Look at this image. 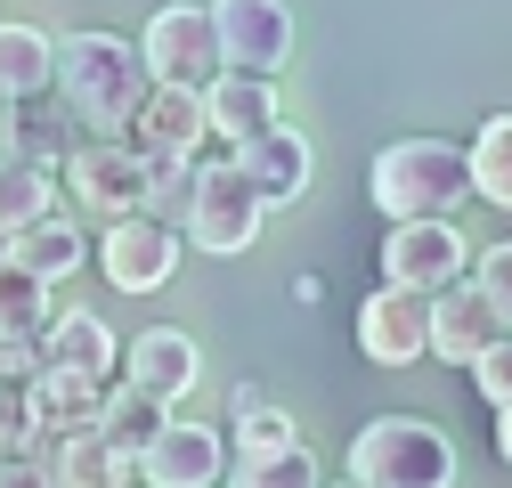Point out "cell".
Segmentation results:
<instances>
[{
	"instance_id": "cell-35",
	"label": "cell",
	"mask_w": 512,
	"mask_h": 488,
	"mask_svg": "<svg viewBox=\"0 0 512 488\" xmlns=\"http://www.w3.org/2000/svg\"><path fill=\"white\" fill-rule=\"evenodd\" d=\"M9 106H17V98H0V131H9Z\"/></svg>"
},
{
	"instance_id": "cell-22",
	"label": "cell",
	"mask_w": 512,
	"mask_h": 488,
	"mask_svg": "<svg viewBox=\"0 0 512 488\" xmlns=\"http://www.w3.org/2000/svg\"><path fill=\"white\" fill-rule=\"evenodd\" d=\"M9 253L33 269V277H49V285H66L82 261H90V236H82V220H66V212H49V220H33L25 236H9Z\"/></svg>"
},
{
	"instance_id": "cell-5",
	"label": "cell",
	"mask_w": 512,
	"mask_h": 488,
	"mask_svg": "<svg viewBox=\"0 0 512 488\" xmlns=\"http://www.w3.org/2000/svg\"><path fill=\"white\" fill-rule=\"evenodd\" d=\"M139 49H147V66H155V82H187V90H212L220 74H228V57H220V25H212V9H155L147 17V33H139Z\"/></svg>"
},
{
	"instance_id": "cell-3",
	"label": "cell",
	"mask_w": 512,
	"mask_h": 488,
	"mask_svg": "<svg viewBox=\"0 0 512 488\" xmlns=\"http://www.w3.org/2000/svg\"><path fill=\"white\" fill-rule=\"evenodd\" d=\"M350 472L374 488H456V440L431 415H374L350 440Z\"/></svg>"
},
{
	"instance_id": "cell-20",
	"label": "cell",
	"mask_w": 512,
	"mask_h": 488,
	"mask_svg": "<svg viewBox=\"0 0 512 488\" xmlns=\"http://www.w3.org/2000/svg\"><path fill=\"white\" fill-rule=\"evenodd\" d=\"M41 342H49V366H74V375H114V358H122V342L98 310H57Z\"/></svg>"
},
{
	"instance_id": "cell-29",
	"label": "cell",
	"mask_w": 512,
	"mask_h": 488,
	"mask_svg": "<svg viewBox=\"0 0 512 488\" xmlns=\"http://www.w3.org/2000/svg\"><path fill=\"white\" fill-rule=\"evenodd\" d=\"M41 440V407H33V383L17 375H0V456H17Z\"/></svg>"
},
{
	"instance_id": "cell-19",
	"label": "cell",
	"mask_w": 512,
	"mask_h": 488,
	"mask_svg": "<svg viewBox=\"0 0 512 488\" xmlns=\"http://www.w3.org/2000/svg\"><path fill=\"white\" fill-rule=\"evenodd\" d=\"M163 423H171V399H155V391H139V383H114V391H106V415H98V432L114 440L122 464H139V456L163 440Z\"/></svg>"
},
{
	"instance_id": "cell-21",
	"label": "cell",
	"mask_w": 512,
	"mask_h": 488,
	"mask_svg": "<svg viewBox=\"0 0 512 488\" xmlns=\"http://www.w3.org/2000/svg\"><path fill=\"white\" fill-rule=\"evenodd\" d=\"M106 375H74V366H49L33 383V407H41V432H82V423L106 415Z\"/></svg>"
},
{
	"instance_id": "cell-27",
	"label": "cell",
	"mask_w": 512,
	"mask_h": 488,
	"mask_svg": "<svg viewBox=\"0 0 512 488\" xmlns=\"http://www.w3.org/2000/svg\"><path fill=\"white\" fill-rule=\"evenodd\" d=\"M236 456H269V448H293L301 440V423L277 407V399H261V391H236Z\"/></svg>"
},
{
	"instance_id": "cell-1",
	"label": "cell",
	"mask_w": 512,
	"mask_h": 488,
	"mask_svg": "<svg viewBox=\"0 0 512 488\" xmlns=\"http://www.w3.org/2000/svg\"><path fill=\"white\" fill-rule=\"evenodd\" d=\"M57 90H66V106L90 131H131L147 90H155V66L122 33H66L57 41Z\"/></svg>"
},
{
	"instance_id": "cell-18",
	"label": "cell",
	"mask_w": 512,
	"mask_h": 488,
	"mask_svg": "<svg viewBox=\"0 0 512 488\" xmlns=\"http://www.w3.org/2000/svg\"><path fill=\"white\" fill-rule=\"evenodd\" d=\"M49 212H57V171H49V155H33V147L0 155V244L25 236V228L49 220Z\"/></svg>"
},
{
	"instance_id": "cell-7",
	"label": "cell",
	"mask_w": 512,
	"mask_h": 488,
	"mask_svg": "<svg viewBox=\"0 0 512 488\" xmlns=\"http://www.w3.org/2000/svg\"><path fill=\"white\" fill-rule=\"evenodd\" d=\"M179 236H187V228H171V220H155V212L106 220V244H98L106 285H114V293H163V285L179 277Z\"/></svg>"
},
{
	"instance_id": "cell-2",
	"label": "cell",
	"mask_w": 512,
	"mask_h": 488,
	"mask_svg": "<svg viewBox=\"0 0 512 488\" xmlns=\"http://www.w3.org/2000/svg\"><path fill=\"white\" fill-rule=\"evenodd\" d=\"M366 196L391 212V220H447L472 196V147H447V139H399L382 147L366 171Z\"/></svg>"
},
{
	"instance_id": "cell-10",
	"label": "cell",
	"mask_w": 512,
	"mask_h": 488,
	"mask_svg": "<svg viewBox=\"0 0 512 488\" xmlns=\"http://www.w3.org/2000/svg\"><path fill=\"white\" fill-rule=\"evenodd\" d=\"M212 25H220V57L236 74H285V57H293L285 0H212Z\"/></svg>"
},
{
	"instance_id": "cell-8",
	"label": "cell",
	"mask_w": 512,
	"mask_h": 488,
	"mask_svg": "<svg viewBox=\"0 0 512 488\" xmlns=\"http://www.w3.org/2000/svg\"><path fill=\"white\" fill-rule=\"evenodd\" d=\"M464 228L456 220H391L382 236V285H407V293H439L464 277Z\"/></svg>"
},
{
	"instance_id": "cell-16",
	"label": "cell",
	"mask_w": 512,
	"mask_h": 488,
	"mask_svg": "<svg viewBox=\"0 0 512 488\" xmlns=\"http://www.w3.org/2000/svg\"><path fill=\"white\" fill-rule=\"evenodd\" d=\"M33 456L49 464L57 488H122V472H131V464L114 456V440L98 432V423H82V432H41Z\"/></svg>"
},
{
	"instance_id": "cell-11",
	"label": "cell",
	"mask_w": 512,
	"mask_h": 488,
	"mask_svg": "<svg viewBox=\"0 0 512 488\" xmlns=\"http://www.w3.org/2000/svg\"><path fill=\"white\" fill-rule=\"evenodd\" d=\"M358 350H366L374 366H415V358H431V293H407V285L366 293Z\"/></svg>"
},
{
	"instance_id": "cell-14",
	"label": "cell",
	"mask_w": 512,
	"mask_h": 488,
	"mask_svg": "<svg viewBox=\"0 0 512 488\" xmlns=\"http://www.w3.org/2000/svg\"><path fill=\"white\" fill-rule=\"evenodd\" d=\"M122 366H131V383L155 391V399H187V391L204 383V350L187 342L179 326H147L131 350H122Z\"/></svg>"
},
{
	"instance_id": "cell-31",
	"label": "cell",
	"mask_w": 512,
	"mask_h": 488,
	"mask_svg": "<svg viewBox=\"0 0 512 488\" xmlns=\"http://www.w3.org/2000/svg\"><path fill=\"white\" fill-rule=\"evenodd\" d=\"M480 285L512 310V244H480Z\"/></svg>"
},
{
	"instance_id": "cell-34",
	"label": "cell",
	"mask_w": 512,
	"mask_h": 488,
	"mask_svg": "<svg viewBox=\"0 0 512 488\" xmlns=\"http://www.w3.org/2000/svg\"><path fill=\"white\" fill-rule=\"evenodd\" d=\"M334 488H374V480H358V472H350V480H334Z\"/></svg>"
},
{
	"instance_id": "cell-17",
	"label": "cell",
	"mask_w": 512,
	"mask_h": 488,
	"mask_svg": "<svg viewBox=\"0 0 512 488\" xmlns=\"http://www.w3.org/2000/svg\"><path fill=\"white\" fill-rule=\"evenodd\" d=\"M236 155V171L261 188L269 204H301V188H309V139L301 131H261V139H244V147H228Z\"/></svg>"
},
{
	"instance_id": "cell-32",
	"label": "cell",
	"mask_w": 512,
	"mask_h": 488,
	"mask_svg": "<svg viewBox=\"0 0 512 488\" xmlns=\"http://www.w3.org/2000/svg\"><path fill=\"white\" fill-rule=\"evenodd\" d=\"M0 488H57V480H49V464L33 448H17V456H0Z\"/></svg>"
},
{
	"instance_id": "cell-25",
	"label": "cell",
	"mask_w": 512,
	"mask_h": 488,
	"mask_svg": "<svg viewBox=\"0 0 512 488\" xmlns=\"http://www.w3.org/2000/svg\"><path fill=\"white\" fill-rule=\"evenodd\" d=\"M49 277H33L17 253H0V334H49Z\"/></svg>"
},
{
	"instance_id": "cell-13",
	"label": "cell",
	"mask_w": 512,
	"mask_h": 488,
	"mask_svg": "<svg viewBox=\"0 0 512 488\" xmlns=\"http://www.w3.org/2000/svg\"><path fill=\"white\" fill-rule=\"evenodd\" d=\"M131 131H139V147H155V155H196L204 131H212V106H204V90H187V82H155Z\"/></svg>"
},
{
	"instance_id": "cell-15",
	"label": "cell",
	"mask_w": 512,
	"mask_h": 488,
	"mask_svg": "<svg viewBox=\"0 0 512 488\" xmlns=\"http://www.w3.org/2000/svg\"><path fill=\"white\" fill-rule=\"evenodd\" d=\"M204 106H212V131L228 139V147H244V139H261V131H277L285 122V106H277V74H220L212 90H204Z\"/></svg>"
},
{
	"instance_id": "cell-30",
	"label": "cell",
	"mask_w": 512,
	"mask_h": 488,
	"mask_svg": "<svg viewBox=\"0 0 512 488\" xmlns=\"http://www.w3.org/2000/svg\"><path fill=\"white\" fill-rule=\"evenodd\" d=\"M464 375H472V391H480L488 407H504V399H512V334H496V342L464 366Z\"/></svg>"
},
{
	"instance_id": "cell-26",
	"label": "cell",
	"mask_w": 512,
	"mask_h": 488,
	"mask_svg": "<svg viewBox=\"0 0 512 488\" xmlns=\"http://www.w3.org/2000/svg\"><path fill=\"white\" fill-rule=\"evenodd\" d=\"M472 196L512 212V114H488L472 139Z\"/></svg>"
},
{
	"instance_id": "cell-6",
	"label": "cell",
	"mask_w": 512,
	"mask_h": 488,
	"mask_svg": "<svg viewBox=\"0 0 512 488\" xmlns=\"http://www.w3.org/2000/svg\"><path fill=\"white\" fill-rule=\"evenodd\" d=\"M66 188L90 220H131L147 212V147H122V139H90L66 155Z\"/></svg>"
},
{
	"instance_id": "cell-12",
	"label": "cell",
	"mask_w": 512,
	"mask_h": 488,
	"mask_svg": "<svg viewBox=\"0 0 512 488\" xmlns=\"http://www.w3.org/2000/svg\"><path fill=\"white\" fill-rule=\"evenodd\" d=\"M228 448L236 440H220L212 423H163V440L139 456V472H147V488H220Z\"/></svg>"
},
{
	"instance_id": "cell-24",
	"label": "cell",
	"mask_w": 512,
	"mask_h": 488,
	"mask_svg": "<svg viewBox=\"0 0 512 488\" xmlns=\"http://www.w3.org/2000/svg\"><path fill=\"white\" fill-rule=\"evenodd\" d=\"M131 147H139V139H131ZM196 188H204V163H196V155H155V147H147V212H155V220L187 228Z\"/></svg>"
},
{
	"instance_id": "cell-33",
	"label": "cell",
	"mask_w": 512,
	"mask_h": 488,
	"mask_svg": "<svg viewBox=\"0 0 512 488\" xmlns=\"http://www.w3.org/2000/svg\"><path fill=\"white\" fill-rule=\"evenodd\" d=\"M496 456H504V464H512V399H504V407H496Z\"/></svg>"
},
{
	"instance_id": "cell-4",
	"label": "cell",
	"mask_w": 512,
	"mask_h": 488,
	"mask_svg": "<svg viewBox=\"0 0 512 488\" xmlns=\"http://www.w3.org/2000/svg\"><path fill=\"white\" fill-rule=\"evenodd\" d=\"M269 212H277V204L252 188V179L236 171V155H228V163H204V188H196V212H187V236H196V253L236 261V253H252V236H261Z\"/></svg>"
},
{
	"instance_id": "cell-23",
	"label": "cell",
	"mask_w": 512,
	"mask_h": 488,
	"mask_svg": "<svg viewBox=\"0 0 512 488\" xmlns=\"http://www.w3.org/2000/svg\"><path fill=\"white\" fill-rule=\"evenodd\" d=\"M57 82V41L41 25H0V98H41Z\"/></svg>"
},
{
	"instance_id": "cell-28",
	"label": "cell",
	"mask_w": 512,
	"mask_h": 488,
	"mask_svg": "<svg viewBox=\"0 0 512 488\" xmlns=\"http://www.w3.org/2000/svg\"><path fill=\"white\" fill-rule=\"evenodd\" d=\"M220 488H317V456L293 440V448H269V456H236Z\"/></svg>"
},
{
	"instance_id": "cell-9",
	"label": "cell",
	"mask_w": 512,
	"mask_h": 488,
	"mask_svg": "<svg viewBox=\"0 0 512 488\" xmlns=\"http://www.w3.org/2000/svg\"><path fill=\"white\" fill-rule=\"evenodd\" d=\"M496 334H512V310H504V301H496L480 277H456V285L431 293V358L472 366Z\"/></svg>"
}]
</instances>
